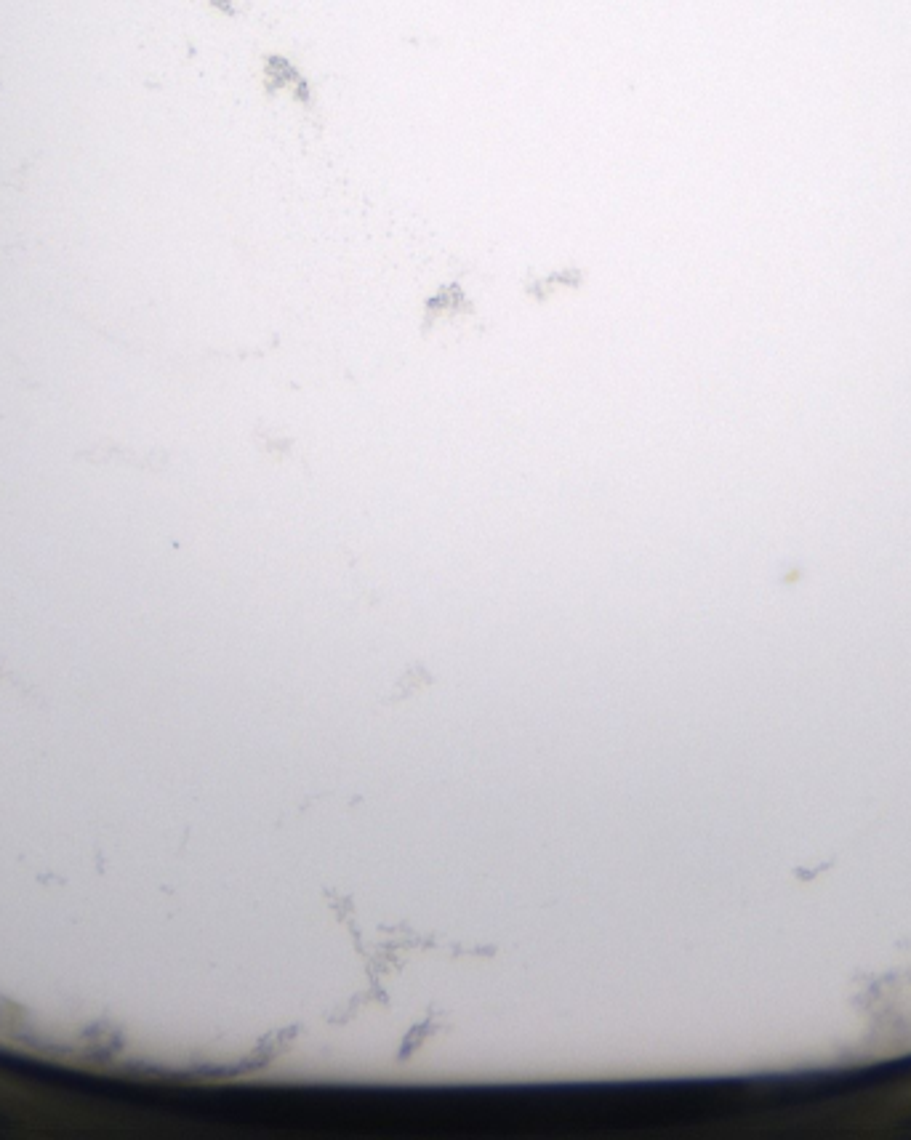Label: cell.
I'll list each match as a JSON object with an SVG mask.
<instances>
[{"mask_svg":"<svg viewBox=\"0 0 911 1140\" xmlns=\"http://www.w3.org/2000/svg\"><path fill=\"white\" fill-rule=\"evenodd\" d=\"M461 312H472V301H469L467 291L461 288V283H445L440 285L427 301H424V331H429L432 325L440 320L456 317Z\"/></svg>","mask_w":911,"mask_h":1140,"instance_id":"cell-2","label":"cell"},{"mask_svg":"<svg viewBox=\"0 0 911 1140\" xmlns=\"http://www.w3.org/2000/svg\"><path fill=\"white\" fill-rule=\"evenodd\" d=\"M264 91L270 96L288 91L291 99L302 104V107H312L315 104V91H312V83L307 80V75L283 54H272L264 59Z\"/></svg>","mask_w":911,"mask_h":1140,"instance_id":"cell-1","label":"cell"},{"mask_svg":"<svg viewBox=\"0 0 911 1140\" xmlns=\"http://www.w3.org/2000/svg\"><path fill=\"white\" fill-rule=\"evenodd\" d=\"M584 280H587L584 270H579V267H565V270L549 272L544 278L528 280V283H525V293L533 296L536 301H547L549 296L557 291H565V288H581Z\"/></svg>","mask_w":911,"mask_h":1140,"instance_id":"cell-3","label":"cell"}]
</instances>
